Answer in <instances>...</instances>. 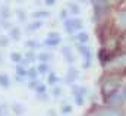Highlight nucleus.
I'll list each match as a JSON object with an SVG mask.
<instances>
[{
	"label": "nucleus",
	"instance_id": "1",
	"mask_svg": "<svg viewBox=\"0 0 126 116\" xmlns=\"http://www.w3.org/2000/svg\"><path fill=\"white\" fill-rule=\"evenodd\" d=\"M119 85H120L119 77H113V75H111V77H107V78L104 79V82H103V94H104V96H111V94H114Z\"/></svg>",
	"mask_w": 126,
	"mask_h": 116
},
{
	"label": "nucleus",
	"instance_id": "2",
	"mask_svg": "<svg viewBox=\"0 0 126 116\" xmlns=\"http://www.w3.org/2000/svg\"><path fill=\"white\" fill-rule=\"evenodd\" d=\"M95 116H122V112L114 107H101L95 112Z\"/></svg>",
	"mask_w": 126,
	"mask_h": 116
},
{
	"label": "nucleus",
	"instance_id": "3",
	"mask_svg": "<svg viewBox=\"0 0 126 116\" xmlns=\"http://www.w3.org/2000/svg\"><path fill=\"white\" fill-rule=\"evenodd\" d=\"M64 28L67 32H73L76 29H81L82 28V21L81 19H67L64 22Z\"/></svg>",
	"mask_w": 126,
	"mask_h": 116
},
{
	"label": "nucleus",
	"instance_id": "4",
	"mask_svg": "<svg viewBox=\"0 0 126 116\" xmlns=\"http://www.w3.org/2000/svg\"><path fill=\"white\" fill-rule=\"evenodd\" d=\"M109 103L113 104V106H120L123 103V96L119 94V93H114V94L109 96Z\"/></svg>",
	"mask_w": 126,
	"mask_h": 116
},
{
	"label": "nucleus",
	"instance_id": "5",
	"mask_svg": "<svg viewBox=\"0 0 126 116\" xmlns=\"http://www.w3.org/2000/svg\"><path fill=\"white\" fill-rule=\"evenodd\" d=\"M110 66H113V68H126V55H122V56L116 58L114 60H111Z\"/></svg>",
	"mask_w": 126,
	"mask_h": 116
},
{
	"label": "nucleus",
	"instance_id": "6",
	"mask_svg": "<svg viewBox=\"0 0 126 116\" xmlns=\"http://www.w3.org/2000/svg\"><path fill=\"white\" fill-rule=\"evenodd\" d=\"M117 24L126 29V10H122L117 13Z\"/></svg>",
	"mask_w": 126,
	"mask_h": 116
},
{
	"label": "nucleus",
	"instance_id": "7",
	"mask_svg": "<svg viewBox=\"0 0 126 116\" xmlns=\"http://www.w3.org/2000/svg\"><path fill=\"white\" fill-rule=\"evenodd\" d=\"M9 16H10V10H9V7H7V6H4V4H3V6L0 7V19H6V21H7V19H9Z\"/></svg>",
	"mask_w": 126,
	"mask_h": 116
},
{
	"label": "nucleus",
	"instance_id": "8",
	"mask_svg": "<svg viewBox=\"0 0 126 116\" xmlns=\"http://www.w3.org/2000/svg\"><path fill=\"white\" fill-rule=\"evenodd\" d=\"M9 85H10V78L4 74H0V87L7 88Z\"/></svg>",
	"mask_w": 126,
	"mask_h": 116
},
{
	"label": "nucleus",
	"instance_id": "9",
	"mask_svg": "<svg viewBox=\"0 0 126 116\" xmlns=\"http://www.w3.org/2000/svg\"><path fill=\"white\" fill-rule=\"evenodd\" d=\"M9 34H10V38L12 40H19L21 38V31H19V28L12 27V28L9 29Z\"/></svg>",
	"mask_w": 126,
	"mask_h": 116
},
{
	"label": "nucleus",
	"instance_id": "10",
	"mask_svg": "<svg viewBox=\"0 0 126 116\" xmlns=\"http://www.w3.org/2000/svg\"><path fill=\"white\" fill-rule=\"evenodd\" d=\"M78 49H79V52H81V53H82V55H84L87 59H88V60L91 59V52H90V49H88L87 46H84V44H79V46H78Z\"/></svg>",
	"mask_w": 126,
	"mask_h": 116
},
{
	"label": "nucleus",
	"instance_id": "11",
	"mask_svg": "<svg viewBox=\"0 0 126 116\" xmlns=\"http://www.w3.org/2000/svg\"><path fill=\"white\" fill-rule=\"evenodd\" d=\"M76 75H78L76 71H75L73 68H70V69H69V74H67V77H66V82H73V79H75Z\"/></svg>",
	"mask_w": 126,
	"mask_h": 116
},
{
	"label": "nucleus",
	"instance_id": "12",
	"mask_svg": "<svg viewBox=\"0 0 126 116\" xmlns=\"http://www.w3.org/2000/svg\"><path fill=\"white\" fill-rule=\"evenodd\" d=\"M10 60L15 62V63H21V60H22V55L18 53V52H13V53H10Z\"/></svg>",
	"mask_w": 126,
	"mask_h": 116
},
{
	"label": "nucleus",
	"instance_id": "13",
	"mask_svg": "<svg viewBox=\"0 0 126 116\" xmlns=\"http://www.w3.org/2000/svg\"><path fill=\"white\" fill-rule=\"evenodd\" d=\"M41 25H43V22H41V21H35V22L30 24V25L27 27V29H28V31H35V29H38V28H40Z\"/></svg>",
	"mask_w": 126,
	"mask_h": 116
},
{
	"label": "nucleus",
	"instance_id": "14",
	"mask_svg": "<svg viewBox=\"0 0 126 116\" xmlns=\"http://www.w3.org/2000/svg\"><path fill=\"white\" fill-rule=\"evenodd\" d=\"M27 72H28V69H25L24 66H16V75L18 77H27Z\"/></svg>",
	"mask_w": 126,
	"mask_h": 116
},
{
	"label": "nucleus",
	"instance_id": "15",
	"mask_svg": "<svg viewBox=\"0 0 126 116\" xmlns=\"http://www.w3.org/2000/svg\"><path fill=\"white\" fill-rule=\"evenodd\" d=\"M12 110H13V112H15V113H16V115H22V113H24V110H25V109H24V107H22V106H21V104H18V103H15V104H13V106H12Z\"/></svg>",
	"mask_w": 126,
	"mask_h": 116
},
{
	"label": "nucleus",
	"instance_id": "16",
	"mask_svg": "<svg viewBox=\"0 0 126 116\" xmlns=\"http://www.w3.org/2000/svg\"><path fill=\"white\" fill-rule=\"evenodd\" d=\"M38 59H40L43 63H46V62H48V60L51 59V55H48V53H44V52H43V53H40V55H38Z\"/></svg>",
	"mask_w": 126,
	"mask_h": 116
},
{
	"label": "nucleus",
	"instance_id": "17",
	"mask_svg": "<svg viewBox=\"0 0 126 116\" xmlns=\"http://www.w3.org/2000/svg\"><path fill=\"white\" fill-rule=\"evenodd\" d=\"M7 113H9L7 104H6V103H1V104H0V116H7Z\"/></svg>",
	"mask_w": 126,
	"mask_h": 116
},
{
	"label": "nucleus",
	"instance_id": "18",
	"mask_svg": "<svg viewBox=\"0 0 126 116\" xmlns=\"http://www.w3.org/2000/svg\"><path fill=\"white\" fill-rule=\"evenodd\" d=\"M32 16H34V18H47V16H48V12H44V10H41V12H34Z\"/></svg>",
	"mask_w": 126,
	"mask_h": 116
},
{
	"label": "nucleus",
	"instance_id": "19",
	"mask_svg": "<svg viewBox=\"0 0 126 116\" xmlns=\"http://www.w3.org/2000/svg\"><path fill=\"white\" fill-rule=\"evenodd\" d=\"M78 41H81V43H87L88 41V35H87V32H81V34H78Z\"/></svg>",
	"mask_w": 126,
	"mask_h": 116
},
{
	"label": "nucleus",
	"instance_id": "20",
	"mask_svg": "<svg viewBox=\"0 0 126 116\" xmlns=\"http://www.w3.org/2000/svg\"><path fill=\"white\" fill-rule=\"evenodd\" d=\"M0 27H1V28H6V29L12 28L10 22H9V21H6V19H0Z\"/></svg>",
	"mask_w": 126,
	"mask_h": 116
},
{
	"label": "nucleus",
	"instance_id": "21",
	"mask_svg": "<svg viewBox=\"0 0 126 116\" xmlns=\"http://www.w3.org/2000/svg\"><path fill=\"white\" fill-rule=\"evenodd\" d=\"M38 72H40V74H46V72H48V66H47V63H41V65L38 66Z\"/></svg>",
	"mask_w": 126,
	"mask_h": 116
},
{
	"label": "nucleus",
	"instance_id": "22",
	"mask_svg": "<svg viewBox=\"0 0 126 116\" xmlns=\"http://www.w3.org/2000/svg\"><path fill=\"white\" fill-rule=\"evenodd\" d=\"M9 44V38L4 35H0V47H6Z\"/></svg>",
	"mask_w": 126,
	"mask_h": 116
},
{
	"label": "nucleus",
	"instance_id": "23",
	"mask_svg": "<svg viewBox=\"0 0 126 116\" xmlns=\"http://www.w3.org/2000/svg\"><path fill=\"white\" fill-rule=\"evenodd\" d=\"M67 7L72 9V10H70L72 13H78V12H79V7H78L76 4H73V3H67Z\"/></svg>",
	"mask_w": 126,
	"mask_h": 116
},
{
	"label": "nucleus",
	"instance_id": "24",
	"mask_svg": "<svg viewBox=\"0 0 126 116\" xmlns=\"http://www.w3.org/2000/svg\"><path fill=\"white\" fill-rule=\"evenodd\" d=\"M25 44H27V47H30V49H35V47H38V43L34 41V40H28Z\"/></svg>",
	"mask_w": 126,
	"mask_h": 116
},
{
	"label": "nucleus",
	"instance_id": "25",
	"mask_svg": "<svg viewBox=\"0 0 126 116\" xmlns=\"http://www.w3.org/2000/svg\"><path fill=\"white\" fill-rule=\"evenodd\" d=\"M27 75L30 77V78H32V79H35V77H37V71L32 68V69H28V72H27Z\"/></svg>",
	"mask_w": 126,
	"mask_h": 116
},
{
	"label": "nucleus",
	"instance_id": "26",
	"mask_svg": "<svg viewBox=\"0 0 126 116\" xmlns=\"http://www.w3.org/2000/svg\"><path fill=\"white\" fill-rule=\"evenodd\" d=\"M56 81H59L57 77H56L54 74H50V77H48V82H50V84H56Z\"/></svg>",
	"mask_w": 126,
	"mask_h": 116
},
{
	"label": "nucleus",
	"instance_id": "27",
	"mask_svg": "<svg viewBox=\"0 0 126 116\" xmlns=\"http://www.w3.org/2000/svg\"><path fill=\"white\" fill-rule=\"evenodd\" d=\"M25 59H27L28 62H32V60L35 59V55H34V52H28V53H27V56H25Z\"/></svg>",
	"mask_w": 126,
	"mask_h": 116
},
{
	"label": "nucleus",
	"instance_id": "28",
	"mask_svg": "<svg viewBox=\"0 0 126 116\" xmlns=\"http://www.w3.org/2000/svg\"><path fill=\"white\" fill-rule=\"evenodd\" d=\"M38 85H40V84H38V81H37V79H32L31 82H30V88H37Z\"/></svg>",
	"mask_w": 126,
	"mask_h": 116
},
{
	"label": "nucleus",
	"instance_id": "29",
	"mask_svg": "<svg viewBox=\"0 0 126 116\" xmlns=\"http://www.w3.org/2000/svg\"><path fill=\"white\" fill-rule=\"evenodd\" d=\"M18 16H19V19H21V21H25V18H27V16H25V13H24L22 10H18Z\"/></svg>",
	"mask_w": 126,
	"mask_h": 116
},
{
	"label": "nucleus",
	"instance_id": "30",
	"mask_svg": "<svg viewBox=\"0 0 126 116\" xmlns=\"http://www.w3.org/2000/svg\"><path fill=\"white\" fill-rule=\"evenodd\" d=\"M76 103L81 106L82 103H84V98H82V96H79V94H76Z\"/></svg>",
	"mask_w": 126,
	"mask_h": 116
},
{
	"label": "nucleus",
	"instance_id": "31",
	"mask_svg": "<svg viewBox=\"0 0 126 116\" xmlns=\"http://www.w3.org/2000/svg\"><path fill=\"white\" fill-rule=\"evenodd\" d=\"M60 93H62V90H60L59 87L53 90V96H56V97H57V96H60Z\"/></svg>",
	"mask_w": 126,
	"mask_h": 116
},
{
	"label": "nucleus",
	"instance_id": "32",
	"mask_svg": "<svg viewBox=\"0 0 126 116\" xmlns=\"http://www.w3.org/2000/svg\"><path fill=\"white\" fill-rule=\"evenodd\" d=\"M44 1H46V4H48V6H51V4L56 3V0H44Z\"/></svg>",
	"mask_w": 126,
	"mask_h": 116
},
{
	"label": "nucleus",
	"instance_id": "33",
	"mask_svg": "<svg viewBox=\"0 0 126 116\" xmlns=\"http://www.w3.org/2000/svg\"><path fill=\"white\" fill-rule=\"evenodd\" d=\"M70 110H72V109H70V107H67V106H64V107H63V112H64V113H67V112H70Z\"/></svg>",
	"mask_w": 126,
	"mask_h": 116
},
{
	"label": "nucleus",
	"instance_id": "34",
	"mask_svg": "<svg viewBox=\"0 0 126 116\" xmlns=\"http://www.w3.org/2000/svg\"><path fill=\"white\" fill-rule=\"evenodd\" d=\"M122 96H123V98H126V87L123 88V94H122Z\"/></svg>",
	"mask_w": 126,
	"mask_h": 116
},
{
	"label": "nucleus",
	"instance_id": "35",
	"mask_svg": "<svg viewBox=\"0 0 126 116\" xmlns=\"http://www.w3.org/2000/svg\"><path fill=\"white\" fill-rule=\"evenodd\" d=\"M3 62V55H1V52H0V63Z\"/></svg>",
	"mask_w": 126,
	"mask_h": 116
},
{
	"label": "nucleus",
	"instance_id": "36",
	"mask_svg": "<svg viewBox=\"0 0 126 116\" xmlns=\"http://www.w3.org/2000/svg\"><path fill=\"white\" fill-rule=\"evenodd\" d=\"M114 1H117V0H114Z\"/></svg>",
	"mask_w": 126,
	"mask_h": 116
}]
</instances>
